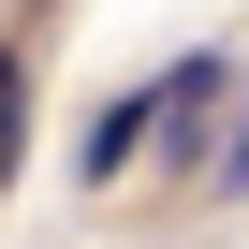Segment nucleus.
I'll return each instance as SVG.
<instances>
[{"instance_id":"4","label":"nucleus","mask_w":249,"mask_h":249,"mask_svg":"<svg viewBox=\"0 0 249 249\" xmlns=\"http://www.w3.org/2000/svg\"><path fill=\"white\" fill-rule=\"evenodd\" d=\"M220 191H249V117H234V147H220Z\"/></svg>"},{"instance_id":"1","label":"nucleus","mask_w":249,"mask_h":249,"mask_svg":"<svg viewBox=\"0 0 249 249\" xmlns=\"http://www.w3.org/2000/svg\"><path fill=\"white\" fill-rule=\"evenodd\" d=\"M147 132H176V161H205V132H220V59H176L147 88Z\"/></svg>"},{"instance_id":"2","label":"nucleus","mask_w":249,"mask_h":249,"mask_svg":"<svg viewBox=\"0 0 249 249\" xmlns=\"http://www.w3.org/2000/svg\"><path fill=\"white\" fill-rule=\"evenodd\" d=\"M132 161H147V88H132V103H103V117H88V176H132Z\"/></svg>"},{"instance_id":"3","label":"nucleus","mask_w":249,"mask_h":249,"mask_svg":"<svg viewBox=\"0 0 249 249\" xmlns=\"http://www.w3.org/2000/svg\"><path fill=\"white\" fill-rule=\"evenodd\" d=\"M15 147H30V59L0 44V176H15Z\"/></svg>"}]
</instances>
